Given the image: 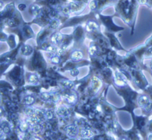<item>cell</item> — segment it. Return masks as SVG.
I'll list each match as a JSON object with an SVG mask.
<instances>
[{
	"label": "cell",
	"instance_id": "obj_5",
	"mask_svg": "<svg viewBox=\"0 0 152 140\" xmlns=\"http://www.w3.org/2000/svg\"><path fill=\"white\" fill-rule=\"evenodd\" d=\"M99 25L97 22L93 21V20H90L88 22L86 26V30L88 32H92L93 31H96L99 29Z\"/></svg>",
	"mask_w": 152,
	"mask_h": 140
},
{
	"label": "cell",
	"instance_id": "obj_3",
	"mask_svg": "<svg viewBox=\"0 0 152 140\" xmlns=\"http://www.w3.org/2000/svg\"><path fill=\"white\" fill-rule=\"evenodd\" d=\"M137 104L141 109L143 114L148 116L152 113V101L145 93L140 94L137 99Z\"/></svg>",
	"mask_w": 152,
	"mask_h": 140
},
{
	"label": "cell",
	"instance_id": "obj_6",
	"mask_svg": "<svg viewBox=\"0 0 152 140\" xmlns=\"http://www.w3.org/2000/svg\"><path fill=\"white\" fill-rule=\"evenodd\" d=\"M83 57V53L82 51L76 50L73 51L71 54V58L74 61H79Z\"/></svg>",
	"mask_w": 152,
	"mask_h": 140
},
{
	"label": "cell",
	"instance_id": "obj_9",
	"mask_svg": "<svg viewBox=\"0 0 152 140\" xmlns=\"http://www.w3.org/2000/svg\"><path fill=\"white\" fill-rule=\"evenodd\" d=\"M147 132L148 134L152 132V113L148 116V122L147 125Z\"/></svg>",
	"mask_w": 152,
	"mask_h": 140
},
{
	"label": "cell",
	"instance_id": "obj_13",
	"mask_svg": "<svg viewBox=\"0 0 152 140\" xmlns=\"http://www.w3.org/2000/svg\"><path fill=\"white\" fill-rule=\"evenodd\" d=\"M89 7L92 10H95L98 7L97 3L95 1H92L89 4Z\"/></svg>",
	"mask_w": 152,
	"mask_h": 140
},
{
	"label": "cell",
	"instance_id": "obj_1",
	"mask_svg": "<svg viewBox=\"0 0 152 140\" xmlns=\"http://www.w3.org/2000/svg\"><path fill=\"white\" fill-rule=\"evenodd\" d=\"M131 52L135 55L143 67L145 66L144 61L145 60L152 59V34L143 44L132 50Z\"/></svg>",
	"mask_w": 152,
	"mask_h": 140
},
{
	"label": "cell",
	"instance_id": "obj_15",
	"mask_svg": "<svg viewBox=\"0 0 152 140\" xmlns=\"http://www.w3.org/2000/svg\"><path fill=\"white\" fill-rule=\"evenodd\" d=\"M29 81L32 83H35L38 81V77L36 75H31L29 77Z\"/></svg>",
	"mask_w": 152,
	"mask_h": 140
},
{
	"label": "cell",
	"instance_id": "obj_4",
	"mask_svg": "<svg viewBox=\"0 0 152 140\" xmlns=\"http://www.w3.org/2000/svg\"><path fill=\"white\" fill-rule=\"evenodd\" d=\"M63 39L64 36L61 33L56 32L52 35L51 38V41L54 45H58L63 41Z\"/></svg>",
	"mask_w": 152,
	"mask_h": 140
},
{
	"label": "cell",
	"instance_id": "obj_10",
	"mask_svg": "<svg viewBox=\"0 0 152 140\" xmlns=\"http://www.w3.org/2000/svg\"><path fill=\"white\" fill-rule=\"evenodd\" d=\"M98 46H96V45H92L90 47H89V52L90 54V55L93 56L95 55L97 52H98Z\"/></svg>",
	"mask_w": 152,
	"mask_h": 140
},
{
	"label": "cell",
	"instance_id": "obj_18",
	"mask_svg": "<svg viewBox=\"0 0 152 140\" xmlns=\"http://www.w3.org/2000/svg\"><path fill=\"white\" fill-rule=\"evenodd\" d=\"M148 71L150 72L151 77H152V59L150 60V61L149 63V66H148ZM152 85V84H151Z\"/></svg>",
	"mask_w": 152,
	"mask_h": 140
},
{
	"label": "cell",
	"instance_id": "obj_14",
	"mask_svg": "<svg viewBox=\"0 0 152 140\" xmlns=\"http://www.w3.org/2000/svg\"><path fill=\"white\" fill-rule=\"evenodd\" d=\"M59 25V21L58 20H54L51 23V27L53 29H56Z\"/></svg>",
	"mask_w": 152,
	"mask_h": 140
},
{
	"label": "cell",
	"instance_id": "obj_7",
	"mask_svg": "<svg viewBox=\"0 0 152 140\" xmlns=\"http://www.w3.org/2000/svg\"><path fill=\"white\" fill-rule=\"evenodd\" d=\"M21 52L23 55H29L32 53L33 48L30 45H24L23 47H22V48L21 49Z\"/></svg>",
	"mask_w": 152,
	"mask_h": 140
},
{
	"label": "cell",
	"instance_id": "obj_17",
	"mask_svg": "<svg viewBox=\"0 0 152 140\" xmlns=\"http://www.w3.org/2000/svg\"><path fill=\"white\" fill-rule=\"evenodd\" d=\"M79 74V72L77 69H73L71 71V75L73 77L77 76Z\"/></svg>",
	"mask_w": 152,
	"mask_h": 140
},
{
	"label": "cell",
	"instance_id": "obj_2",
	"mask_svg": "<svg viewBox=\"0 0 152 140\" xmlns=\"http://www.w3.org/2000/svg\"><path fill=\"white\" fill-rule=\"evenodd\" d=\"M131 75L130 77H132V79L137 87L140 90L145 93L150 84L144 74L143 69H132Z\"/></svg>",
	"mask_w": 152,
	"mask_h": 140
},
{
	"label": "cell",
	"instance_id": "obj_11",
	"mask_svg": "<svg viewBox=\"0 0 152 140\" xmlns=\"http://www.w3.org/2000/svg\"><path fill=\"white\" fill-rule=\"evenodd\" d=\"M61 12L65 14V15H69L71 12V9L69 7V6H65V7H62L61 9Z\"/></svg>",
	"mask_w": 152,
	"mask_h": 140
},
{
	"label": "cell",
	"instance_id": "obj_16",
	"mask_svg": "<svg viewBox=\"0 0 152 140\" xmlns=\"http://www.w3.org/2000/svg\"><path fill=\"white\" fill-rule=\"evenodd\" d=\"M25 100H26V103L27 104H29L30 105V104H32L34 102L35 100H34V98L33 97H32L30 96H29V97L26 98Z\"/></svg>",
	"mask_w": 152,
	"mask_h": 140
},
{
	"label": "cell",
	"instance_id": "obj_19",
	"mask_svg": "<svg viewBox=\"0 0 152 140\" xmlns=\"http://www.w3.org/2000/svg\"><path fill=\"white\" fill-rule=\"evenodd\" d=\"M147 140H152V132L149 133L147 137Z\"/></svg>",
	"mask_w": 152,
	"mask_h": 140
},
{
	"label": "cell",
	"instance_id": "obj_8",
	"mask_svg": "<svg viewBox=\"0 0 152 140\" xmlns=\"http://www.w3.org/2000/svg\"><path fill=\"white\" fill-rule=\"evenodd\" d=\"M71 12H77L81 10L82 8H83V7L82 6V4L79 3H70L69 5Z\"/></svg>",
	"mask_w": 152,
	"mask_h": 140
},
{
	"label": "cell",
	"instance_id": "obj_12",
	"mask_svg": "<svg viewBox=\"0 0 152 140\" xmlns=\"http://www.w3.org/2000/svg\"><path fill=\"white\" fill-rule=\"evenodd\" d=\"M51 61L52 63L55 64H58L60 62V58L57 55H54L51 58Z\"/></svg>",
	"mask_w": 152,
	"mask_h": 140
}]
</instances>
